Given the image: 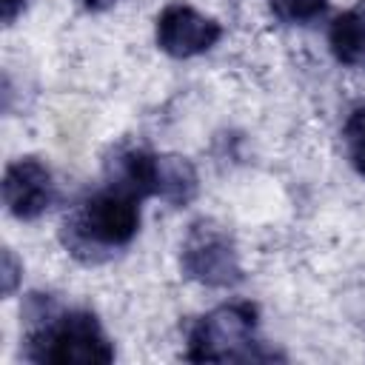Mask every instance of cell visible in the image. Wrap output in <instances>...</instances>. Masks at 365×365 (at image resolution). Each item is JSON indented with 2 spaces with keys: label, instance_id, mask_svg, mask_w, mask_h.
Segmentation results:
<instances>
[{
  "label": "cell",
  "instance_id": "6da1fadb",
  "mask_svg": "<svg viewBox=\"0 0 365 365\" xmlns=\"http://www.w3.org/2000/svg\"><path fill=\"white\" fill-rule=\"evenodd\" d=\"M26 356L51 365H106L114 359L100 319L91 311H60L48 294H29L23 305Z\"/></svg>",
  "mask_w": 365,
  "mask_h": 365
},
{
  "label": "cell",
  "instance_id": "277c9868",
  "mask_svg": "<svg viewBox=\"0 0 365 365\" xmlns=\"http://www.w3.org/2000/svg\"><path fill=\"white\" fill-rule=\"evenodd\" d=\"M180 271L205 288H234L245 277L234 237L208 217L188 225L180 245Z\"/></svg>",
  "mask_w": 365,
  "mask_h": 365
},
{
  "label": "cell",
  "instance_id": "52a82bcc",
  "mask_svg": "<svg viewBox=\"0 0 365 365\" xmlns=\"http://www.w3.org/2000/svg\"><path fill=\"white\" fill-rule=\"evenodd\" d=\"M328 46L339 66L365 71V9H348L328 26Z\"/></svg>",
  "mask_w": 365,
  "mask_h": 365
},
{
  "label": "cell",
  "instance_id": "3957f363",
  "mask_svg": "<svg viewBox=\"0 0 365 365\" xmlns=\"http://www.w3.org/2000/svg\"><path fill=\"white\" fill-rule=\"evenodd\" d=\"M254 334H257V308L251 302L217 305L188 328L185 359L191 362L274 359L277 354L262 351V342Z\"/></svg>",
  "mask_w": 365,
  "mask_h": 365
},
{
  "label": "cell",
  "instance_id": "ba28073f",
  "mask_svg": "<svg viewBox=\"0 0 365 365\" xmlns=\"http://www.w3.org/2000/svg\"><path fill=\"white\" fill-rule=\"evenodd\" d=\"M200 194V177L188 157L180 154H157V191L168 205L182 208Z\"/></svg>",
  "mask_w": 365,
  "mask_h": 365
},
{
  "label": "cell",
  "instance_id": "4fadbf2b",
  "mask_svg": "<svg viewBox=\"0 0 365 365\" xmlns=\"http://www.w3.org/2000/svg\"><path fill=\"white\" fill-rule=\"evenodd\" d=\"M83 9H88V11H106V9H111L117 0H77Z\"/></svg>",
  "mask_w": 365,
  "mask_h": 365
},
{
  "label": "cell",
  "instance_id": "8fae6325",
  "mask_svg": "<svg viewBox=\"0 0 365 365\" xmlns=\"http://www.w3.org/2000/svg\"><path fill=\"white\" fill-rule=\"evenodd\" d=\"M0 271H3L0 274L3 277V297H11L17 291V282H20V274H23V265L17 262L11 248H3V268Z\"/></svg>",
  "mask_w": 365,
  "mask_h": 365
},
{
  "label": "cell",
  "instance_id": "8992f818",
  "mask_svg": "<svg viewBox=\"0 0 365 365\" xmlns=\"http://www.w3.org/2000/svg\"><path fill=\"white\" fill-rule=\"evenodd\" d=\"M57 197L54 177L48 165L37 157H17L3 171V205L6 211L20 220L31 222L43 217Z\"/></svg>",
  "mask_w": 365,
  "mask_h": 365
},
{
  "label": "cell",
  "instance_id": "9c48e42d",
  "mask_svg": "<svg viewBox=\"0 0 365 365\" xmlns=\"http://www.w3.org/2000/svg\"><path fill=\"white\" fill-rule=\"evenodd\" d=\"M271 14L285 26H311L328 11V0H268Z\"/></svg>",
  "mask_w": 365,
  "mask_h": 365
},
{
  "label": "cell",
  "instance_id": "7c38bea8",
  "mask_svg": "<svg viewBox=\"0 0 365 365\" xmlns=\"http://www.w3.org/2000/svg\"><path fill=\"white\" fill-rule=\"evenodd\" d=\"M29 0H0V14H3V26H11L23 11H26Z\"/></svg>",
  "mask_w": 365,
  "mask_h": 365
},
{
  "label": "cell",
  "instance_id": "7a4b0ae2",
  "mask_svg": "<svg viewBox=\"0 0 365 365\" xmlns=\"http://www.w3.org/2000/svg\"><path fill=\"white\" fill-rule=\"evenodd\" d=\"M140 197L106 182V188L86 197L60 225L63 248L86 262L97 265L123 251L140 231Z\"/></svg>",
  "mask_w": 365,
  "mask_h": 365
},
{
  "label": "cell",
  "instance_id": "30bf717a",
  "mask_svg": "<svg viewBox=\"0 0 365 365\" xmlns=\"http://www.w3.org/2000/svg\"><path fill=\"white\" fill-rule=\"evenodd\" d=\"M342 143H345V154H348L354 171L359 177H365V106L351 108V114L345 117Z\"/></svg>",
  "mask_w": 365,
  "mask_h": 365
},
{
  "label": "cell",
  "instance_id": "5b68a950",
  "mask_svg": "<svg viewBox=\"0 0 365 365\" xmlns=\"http://www.w3.org/2000/svg\"><path fill=\"white\" fill-rule=\"evenodd\" d=\"M220 37H222V26L188 3H168L154 23V40L160 51L177 60H188L211 51L220 43Z\"/></svg>",
  "mask_w": 365,
  "mask_h": 365
}]
</instances>
